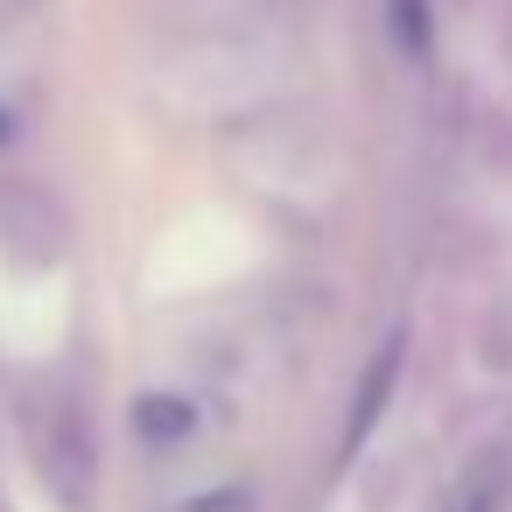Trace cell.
Returning <instances> with one entry per match:
<instances>
[{"instance_id":"obj_1","label":"cell","mask_w":512,"mask_h":512,"mask_svg":"<svg viewBox=\"0 0 512 512\" xmlns=\"http://www.w3.org/2000/svg\"><path fill=\"white\" fill-rule=\"evenodd\" d=\"M29 449H36L43 484L64 505H85V491H92V435H85L71 400H36L29 407Z\"/></svg>"},{"instance_id":"obj_2","label":"cell","mask_w":512,"mask_h":512,"mask_svg":"<svg viewBox=\"0 0 512 512\" xmlns=\"http://www.w3.org/2000/svg\"><path fill=\"white\" fill-rule=\"evenodd\" d=\"M393 379H400V337H386V344H379V358H372V372H365V386L351 393V421H344V449L372 435V421H379V407H386V393H393Z\"/></svg>"},{"instance_id":"obj_3","label":"cell","mask_w":512,"mask_h":512,"mask_svg":"<svg viewBox=\"0 0 512 512\" xmlns=\"http://www.w3.org/2000/svg\"><path fill=\"white\" fill-rule=\"evenodd\" d=\"M386 22H393V43H400L407 57H428V43H435L428 0H386Z\"/></svg>"},{"instance_id":"obj_4","label":"cell","mask_w":512,"mask_h":512,"mask_svg":"<svg viewBox=\"0 0 512 512\" xmlns=\"http://www.w3.org/2000/svg\"><path fill=\"white\" fill-rule=\"evenodd\" d=\"M134 421H141V435H148V442H176V435L190 428V407H183V400H141V414H134Z\"/></svg>"},{"instance_id":"obj_5","label":"cell","mask_w":512,"mask_h":512,"mask_svg":"<svg viewBox=\"0 0 512 512\" xmlns=\"http://www.w3.org/2000/svg\"><path fill=\"white\" fill-rule=\"evenodd\" d=\"M22 8H29V0H0V15H22Z\"/></svg>"},{"instance_id":"obj_6","label":"cell","mask_w":512,"mask_h":512,"mask_svg":"<svg viewBox=\"0 0 512 512\" xmlns=\"http://www.w3.org/2000/svg\"><path fill=\"white\" fill-rule=\"evenodd\" d=\"M470 512H491V498H477V505H470Z\"/></svg>"}]
</instances>
